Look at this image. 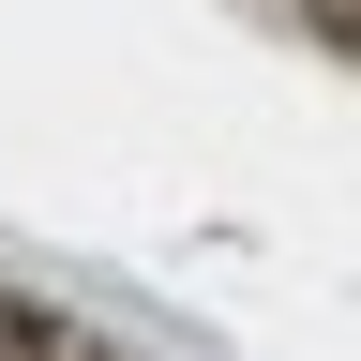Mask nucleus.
I'll list each match as a JSON object with an SVG mask.
<instances>
[{
  "label": "nucleus",
  "instance_id": "nucleus-1",
  "mask_svg": "<svg viewBox=\"0 0 361 361\" xmlns=\"http://www.w3.org/2000/svg\"><path fill=\"white\" fill-rule=\"evenodd\" d=\"M0 361H75L61 316H30V301H0Z\"/></svg>",
  "mask_w": 361,
  "mask_h": 361
}]
</instances>
